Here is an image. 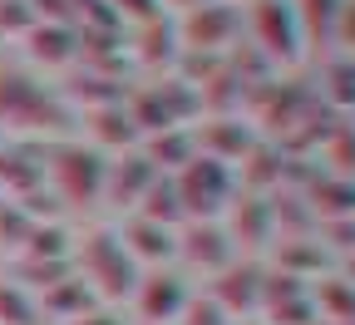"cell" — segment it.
<instances>
[{
    "instance_id": "cell-4",
    "label": "cell",
    "mask_w": 355,
    "mask_h": 325,
    "mask_svg": "<svg viewBox=\"0 0 355 325\" xmlns=\"http://www.w3.org/2000/svg\"><path fill=\"white\" fill-rule=\"evenodd\" d=\"M40 315H44L40 296L30 286H20L15 276H6L0 281V325H40Z\"/></svg>"
},
{
    "instance_id": "cell-2",
    "label": "cell",
    "mask_w": 355,
    "mask_h": 325,
    "mask_svg": "<svg viewBox=\"0 0 355 325\" xmlns=\"http://www.w3.org/2000/svg\"><path fill=\"white\" fill-rule=\"evenodd\" d=\"M198 291L188 286V276L178 266H153V271H139V286H133L128 306L139 315V325H178Z\"/></svg>"
},
{
    "instance_id": "cell-3",
    "label": "cell",
    "mask_w": 355,
    "mask_h": 325,
    "mask_svg": "<svg viewBox=\"0 0 355 325\" xmlns=\"http://www.w3.org/2000/svg\"><path fill=\"white\" fill-rule=\"evenodd\" d=\"M173 261H183V266H202L207 276H222L232 261H237V247L227 237V227L222 222H183L178 227V252Z\"/></svg>"
},
{
    "instance_id": "cell-1",
    "label": "cell",
    "mask_w": 355,
    "mask_h": 325,
    "mask_svg": "<svg viewBox=\"0 0 355 325\" xmlns=\"http://www.w3.org/2000/svg\"><path fill=\"white\" fill-rule=\"evenodd\" d=\"M74 266H79V281L99 301H128L133 286H139V266L128 261L119 231H89V237H79Z\"/></svg>"
}]
</instances>
